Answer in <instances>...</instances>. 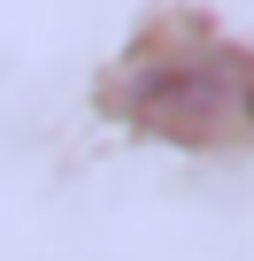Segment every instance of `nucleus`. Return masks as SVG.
Listing matches in <instances>:
<instances>
[{
  "instance_id": "f257e3e1",
  "label": "nucleus",
  "mask_w": 254,
  "mask_h": 261,
  "mask_svg": "<svg viewBox=\"0 0 254 261\" xmlns=\"http://www.w3.org/2000/svg\"><path fill=\"white\" fill-rule=\"evenodd\" d=\"M116 115L193 154L254 146V54L185 31V39H139L131 62L116 69Z\"/></svg>"
}]
</instances>
